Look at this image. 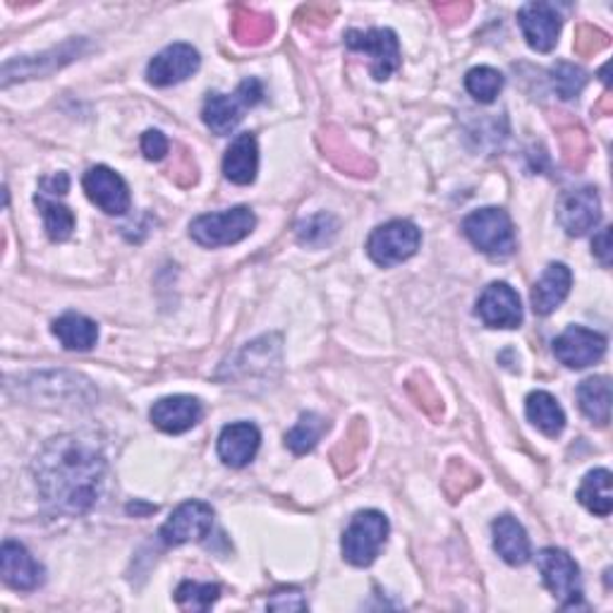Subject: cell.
<instances>
[{
	"mask_svg": "<svg viewBox=\"0 0 613 613\" xmlns=\"http://www.w3.org/2000/svg\"><path fill=\"white\" fill-rule=\"evenodd\" d=\"M104 456L94 439L68 434L54 439L36 462V482L48 506L60 512L90 510L104 480Z\"/></svg>",
	"mask_w": 613,
	"mask_h": 613,
	"instance_id": "1",
	"label": "cell"
},
{
	"mask_svg": "<svg viewBox=\"0 0 613 613\" xmlns=\"http://www.w3.org/2000/svg\"><path fill=\"white\" fill-rule=\"evenodd\" d=\"M468 240L492 259H508L516 252V231L504 209H480L462 223Z\"/></svg>",
	"mask_w": 613,
	"mask_h": 613,
	"instance_id": "2",
	"label": "cell"
},
{
	"mask_svg": "<svg viewBox=\"0 0 613 613\" xmlns=\"http://www.w3.org/2000/svg\"><path fill=\"white\" fill-rule=\"evenodd\" d=\"M389 537V520L379 510H362L343 534V556L357 568L372 566Z\"/></svg>",
	"mask_w": 613,
	"mask_h": 613,
	"instance_id": "3",
	"label": "cell"
},
{
	"mask_svg": "<svg viewBox=\"0 0 613 613\" xmlns=\"http://www.w3.org/2000/svg\"><path fill=\"white\" fill-rule=\"evenodd\" d=\"M537 568H540L549 592L558 599L563 609H575L582 604L580 568L563 549H542V552L537 554Z\"/></svg>",
	"mask_w": 613,
	"mask_h": 613,
	"instance_id": "4",
	"label": "cell"
},
{
	"mask_svg": "<svg viewBox=\"0 0 613 613\" xmlns=\"http://www.w3.org/2000/svg\"><path fill=\"white\" fill-rule=\"evenodd\" d=\"M257 219L247 207H235L221 214H207L192 221L190 235L192 240L204 247H223L245 240L255 231Z\"/></svg>",
	"mask_w": 613,
	"mask_h": 613,
	"instance_id": "5",
	"label": "cell"
},
{
	"mask_svg": "<svg viewBox=\"0 0 613 613\" xmlns=\"http://www.w3.org/2000/svg\"><path fill=\"white\" fill-rule=\"evenodd\" d=\"M264 90L257 80H245L237 92L231 94H211L204 104V122L214 134H231L243 120V113L261 102Z\"/></svg>",
	"mask_w": 613,
	"mask_h": 613,
	"instance_id": "6",
	"label": "cell"
},
{
	"mask_svg": "<svg viewBox=\"0 0 613 613\" xmlns=\"http://www.w3.org/2000/svg\"><path fill=\"white\" fill-rule=\"evenodd\" d=\"M420 243H422V233L417 225L398 219L379 225V228L369 235L367 252L374 264L396 267L400 261H405L415 255L420 249Z\"/></svg>",
	"mask_w": 613,
	"mask_h": 613,
	"instance_id": "7",
	"label": "cell"
},
{
	"mask_svg": "<svg viewBox=\"0 0 613 613\" xmlns=\"http://www.w3.org/2000/svg\"><path fill=\"white\" fill-rule=\"evenodd\" d=\"M345 44L353 51L367 54L372 58V74L374 80H389L391 74L400 68V46L398 36L391 30H369L357 32L350 30L345 34Z\"/></svg>",
	"mask_w": 613,
	"mask_h": 613,
	"instance_id": "8",
	"label": "cell"
},
{
	"mask_svg": "<svg viewBox=\"0 0 613 613\" xmlns=\"http://www.w3.org/2000/svg\"><path fill=\"white\" fill-rule=\"evenodd\" d=\"M84 192L108 216H122L130 211V187L116 170L94 166L84 173Z\"/></svg>",
	"mask_w": 613,
	"mask_h": 613,
	"instance_id": "9",
	"label": "cell"
},
{
	"mask_svg": "<svg viewBox=\"0 0 613 613\" xmlns=\"http://www.w3.org/2000/svg\"><path fill=\"white\" fill-rule=\"evenodd\" d=\"M214 524V510L204 502H187L173 510L168 522L161 528V540L168 546L199 542L209 537Z\"/></svg>",
	"mask_w": 613,
	"mask_h": 613,
	"instance_id": "10",
	"label": "cell"
},
{
	"mask_svg": "<svg viewBox=\"0 0 613 613\" xmlns=\"http://www.w3.org/2000/svg\"><path fill=\"white\" fill-rule=\"evenodd\" d=\"M606 353V338L585 327H570L554 341V355L570 369H585L597 365Z\"/></svg>",
	"mask_w": 613,
	"mask_h": 613,
	"instance_id": "11",
	"label": "cell"
},
{
	"mask_svg": "<svg viewBox=\"0 0 613 613\" xmlns=\"http://www.w3.org/2000/svg\"><path fill=\"white\" fill-rule=\"evenodd\" d=\"M478 317L490 329H518L522 323V305L508 283H492L478 299Z\"/></svg>",
	"mask_w": 613,
	"mask_h": 613,
	"instance_id": "12",
	"label": "cell"
},
{
	"mask_svg": "<svg viewBox=\"0 0 613 613\" xmlns=\"http://www.w3.org/2000/svg\"><path fill=\"white\" fill-rule=\"evenodd\" d=\"M199 58L197 48H192L190 44H173L168 48H164L146 68V80L152 82L154 86H170L178 84L199 70Z\"/></svg>",
	"mask_w": 613,
	"mask_h": 613,
	"instance_id": "13",
	"label": "cell"
},
{
	"mask_svg": "<svg viewBox=\"0 0 613 613\" xmlns=\"http://www.w3.org/2000/svg\"><path fill=\"white\" fill-rule=\"evenodd\" d=\"M524 39L540 54H549L558 42L561 12L552 3H528L518 12Z\"/></svg>",
	"mask_w": 613,
	"mask_h": 613,
	"instance_id": "14",
	"label": "cell"
},
{
	"mask_svg": "<svg viewBox=\"0 0 613 613\" xmlns=\"http://www.w3.org/2000/svg\"><path fill=\"white\" fill-rule=\"evenodd\" d=\"M599 219H602V204H599V194L592 187L563 194L558 204V221L568 235L580 237L590 233Z\"/></svg>",
	"mask_w": 613,
	"mask_h": 613,
	"instance_id": "15",
	"label": "cell"
},
{
	"mask_svg": "<svg viewBox=\"0 0 613 613\" xmlns=\"http://www.w3.org/2000/svg\"><path fill=\"white\" fill-rule=\"evenodd\" d=\"M0 570H3V580L22 592H32L44 582V568L34 561L27 549L12 540L3 542V552H0Z\"/></svg>",
	"mask_w": 613,
	"mask_h": 613,
	"instance_id": "16",
	"label": "cell"
},
{
	"mask_svg": "<svg viewBox=\"0 0 613 613\" xmlns=\"http://www.w3.org/2000/svg\"><path fill=\"white\" fill-rule=\"evenodd\" d=\"M261 434L252 422L228 424L219 436V456L228 468H245L255 460Z\"/></svg>",
	"mask_w": 613,
	"mask_h": 613,
	"instance_id": "17",
	"label": "cell"
},
{
	"mask_svg": "<svg viewBox=\"0 0 613 613\" xmlns=\"http://www.w3.org/2000/svg\"><path fill=\"white\" fill-rule=\"evenodd\" d=\"M202 420V403L192 396L161 398L152 408V422L166 434L190 432Z\"/></svg>",
	"mask_w": 613,
	"mask_h": 613,
	"instance_id": "18",
	"label": "cell"
},
{
	"mask_svg": "<svg viewBox=\"0 0 613 613\" xmlns=\"http://www.w3.org/2000/svg\"><path fill=\"white\" fill-rule=\"evenodd\" d=\"M573 285V273L566 264H549L542 273V279L534 283L532 291V307L537 315H552L554 309L563 305Z\"/></svg>",
	"mask_w": 613,
	"mask_h": 613,
	"instance_id": "19",
	"label": "cell"
},
{
	"mask_svg": "<svg viewBox=\"0 0 613 613\" xmlns=\"http://www.w3.org/2000/svg\"><path fill=\"white\" fill-rule=\"evenodd\" d=\"M494 532V549L510 566H524L532 556L530 537L522 524L512 516L496 518L492 524Z\"/></svg>",
	"mask_w": 613,
	"mask_h": 613,
	"instance_id": "20",
	"label": "cell"
},
{
	"mask_svg": "<svg viewBox=\"0 0 613 613\" xmlns=\"http://www.w3.org/2000/svg\"><path fill=\"white\" fill-rule=\"evenodd\" d=\"M259 168V149L255 134H237L228 152L223 158V173L225 178L235 185H249L257 178Z\"/></svg>",
	"mask_w": 613,
	"mask_h": 613,
	"instance_id": "21",
	"label": "cell"
},
{
	"mask_svg": "<svg viewBox=\"0 0 613 613\" xmlns=\"http://www.w3.org/2000/svg\"><path fill=\"white\" fill-rule=\"evenodd\" d=\"M54 335L62 343L66 350H92L98 341V327L90 317L78 315V311H68L60 319L54 321Z\"/></svg>",
	"mask_w": 613,
	"mask_h": 613,
	"instance_id": "22",
	"label": "cell"
},
{
	"mask_svg": "<svg viewBox=\"0 0 613 613\" xmlns=\"http://www.w3.org/2000/svg\"><path fill=\"white\" fill-rule=\"evenodd\" d=\"M524 412H528V420L534 424L537 429L546 436H558L566 427V412L558 405V400L546 393V391H534L524 400Z\"/></svg>",
	"mask_w": 613,
	"mask_h": 613,
	"instance_id": "23",
	"label": "cell"
},
{
	"mask_svg": "<svg viewBox=\"0 0 613 613\" xmlns=\"http://www.w3.org/2000/svg\"><path fill=\"white\" fill-rule=\"evenodd\" d=\"M580 410L587 420L604 427L611 420V381L606 377H592L578 386Z\"/></svg>",
	"mask_w": 613,
	"mask_h": 613,
	"instance_id": "24",
	"label": "cell"
},
{
	"mask_svg": "<svg viewBox=\"0 0 613 613\" xmlns=\"http://www.w3.org/2000/svg\"><path fill=\"white\" fill-rule=\"evenodd\" d=\"M578 502L594 512L599 518H606L613 510V492H611V472L609 470H592L587 472L582 486L578 492Z\"/></svg>",
	"mask_w": 613,
	"mask_h": 613,
	"instance_id": "25",
	"label": "cell"
},
{
	"mask_svg": "<svg viewBox=\"0 0 613 613\" xmlns=\"http://www.w3.org/2000/svg\"><path fill=\"white\" fill-rule=\"evenodd\" d=\"M233 34L237 42L247 46L264 44L273 34V20L264 15V12H257L252 8H235Z\"/></svg>",
	"mask_w": 613,
	"mask_h": 613,
	"instance_id": "26",
	"label": "cell"
},
{
	"mask_svg": "<svg viewBox=\"0 0 613 613\" xmlns=\"http://www.w3.org/2000/svg\"><path fill=\"white\" fill-rule=\"evenodd\" d=\"M327 429H329L327 420L317 415V412H307V415L299 417L295 427L285 434V444L297 456L309 453V450L319 444V439Z\"/></svg>",
	"mask_w": 613,
	"mask_h": 613,
	"instance_id": "27",
	"label": "cell"
},
{
	"mask_svg": "<svg viewBox=\"0 0 613 613\" xmlns=\"http://www.w3.org/2000/svg\"><path fill=\"white\" fill-rule=\"evenodd\" d=\"M36 204L42 209V216H44V228L51 237L54 243H66L68 237L74 231V214L68 209L58 204L56 199H46V194L36 197Z\"/></svg>",
	"mask_w": 613,
	"mask_h": 613,
	"instance_id": "28",
	"label": "cell"
},
{
	"mask_svg": "<svg viewBox=\"0 0 613 613\" xmlns=\"http://www.w3.org/2000/svg\"><path fill=\"white\" fill-rule=\"evenodd\" d=\"M465 86L480 104H492L504 90V74L486 66L472 68L465 78Z\"/></svg>",
	"mask_w": 613,
	"mask_h": 613,
	"instance_id": "29",
	"label": "cell"
},
{
	"mask_svg": "<svg viewBox=\"0 0 613 613\" xmlns=\"http://www.w3.org/2000/svg\"><path fill=\"white\" fill-rule=\"evenodd\" d=\"M338 233V223L329 214H317L297 225V240L307 247L329 245Z\"/></svg>",
	"mask_w": 613,
	"mask_h": 613,
	"instance_id": "30",
	"label": "cell"
},
{
	"mask_svg": "<svg viewBox=\"0 0 613 613\" xmlns=\"http://www.w3.org/2000/svg\"><path fill=\"white\" fill-rule=\"evenodd\" d=\"M221 594L219 585H199V582H182L175 592V602H178L182 609H192V611H207L211 604L216 602Z\"/></svg>",
	"mask_w": 613,
	"mask_h": 613,
	"instance_id": "31",
	"label": "cell"
},
{
	"mask_svg": "<svg viewBox=\"0 0 613 613\" xmlns=\"http://www.w3.org/2000/svg\"><path fill=\"white\" fill-rule=\"evenodd\" d=\"M552 80L561 98H575L585 90L587 74L578 66H570V62H558L556 68H552Z\"/></svg>",
	"mask_w": 613,
	"mask_h": 613,
	"instance_id": "32",
	"label": "cell"
},
{
	"mask_svg": "<svg viewBox=\"0 0 613 613\" xmlns=\"http://www.w3.org/2000/svg\"><path fill=\"white\" fill-rule=\"evenodd\" d=\"M604 46H609V34L590 27V24H585V27H580V34H578V42H575V48H578L582 56H590V54L602 51Z\"/></svg>",
	"mask_w": 613,
	"mask_h": 613,
	"instance_id": "33",
	"label": "cell"
},
{
	"mask_svg": "<svg viewBox=\"0 0 613 613\" xmlns=\"http://www.w3.org/2000/svg\"><path fill=\"white\" fill-rule=\"evenodd\" d=\"M142 152L149 161H161L168 154V140L158 130H146L142 137Z\"/></svg>",
	"mask_w": 613,
	"mask_h": 613,
	"instance_id": "34",
	"label": "cell"
},
{
	"mask_svg": "<svg viewBox=\"0 0 613 613\" xmlns=\"http://www.w3.org/2000/svg\"><path fill=\"white\" fill-rule=\"evenodd\" d=\"M592 247H594V255L599 257V261H602L604 267H609L611 264V228H604L602 233H599L594 237Z\"/></svg>",
	"mask_w": 613,
	"mask_h": 613,
	"instance_id": "35",
	"label": "cell"
},
{
	"mask_svg": "<svg viewBox=\"0 0 613 613\" xmlns=\"http://www.w3.org/2000/svg\"><path fill=\"white\" fill-rule=\"evenodd\" d=\"M68 185H70L68 175L66 173H58V175H54V178H46L42 182V187H44L42 194H66L68 192Z\"/></svg>",
	"mask_w": 613,
	"mask_h": 613,
	"instance_id": "36",
	"label": "cell"
},
{
	"mask_svg": "<svg viewBox=\"0 0 613 613\" xmlns=\"http://www.w3.org/2000/svg\"><path fill=\"white\" fill-rule=\"evenodd\" d=\"M283 597V602L281 599H271L269 602V609H307V602L305 599H295L293 602V597H297L299 592L297 590H291V592H279Z\"/></svg>",
	"mask_w": 613,
	"mask_h": 613,
	"instance_id": "37",
	"label": "cell"
},
{
	"mask_svg": "<svg viewBox=\"0 0 613 613\" xmlns=\"http://www.w3.org/2000/svg\"><path fill=\"white\" fill-rule=\"evenodd\" d=\"M439 12H444V15H453L450 20H465V15L470 12V5H439Z\"/></svg>",
	"mask_w": 613,
	"mask_h": 613,
	"instance_id": "38",
	"label": "cell"
}]
</instances>
